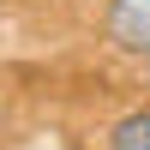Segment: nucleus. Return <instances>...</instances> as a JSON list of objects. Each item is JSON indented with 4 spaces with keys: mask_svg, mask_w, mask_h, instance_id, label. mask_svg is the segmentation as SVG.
Instances as JSON below:
<instances>
[{
    "mask_svg": "<svg viewBox=\"0 0 150 150\" xmlns=\"http://www.w3.org/2000/svg\"><path fill=\"white\" fill-rule=\"evenodd\" d=\"M102 36L132 60H150V0H108Z\"/></svg>",
    "mask_w": 150,
    "mask_h": 150,
    "instance_id": "f257e3e1",
    "label": "nucleus"
},
{
    "mask_svg": "<svg viewBox=\"0 0 150 150\" xmlns=\"http://www.w3.org/2000/svg\"><path fill=\"white\" fill-rule=\"evenodd\" d=\"M108 150H150V108L120 114L114 126H108Z\"/></svg>",
    "mask_w": 150,
    "mask_h": 150,
    "instance_id": "f03ea898",
    "label": "nucleus"
}]
</instances>
